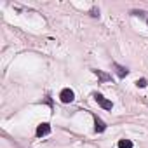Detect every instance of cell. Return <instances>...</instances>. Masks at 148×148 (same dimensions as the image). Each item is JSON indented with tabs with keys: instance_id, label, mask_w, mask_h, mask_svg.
<instances>
[{
	"instance_id": "8992f818",
	"label": "cell",
	"mask_w": 148,
	"mask_h": 148,
	"mask_svg": "<svg viewBox=\"0 0 148 148\" xmlns=\"http://www.w3.org/2000/svg\"><path fill=\"white\" fill-rule=\"evenodd\" d=\"M92 71L98 75L99 82H110V80H112V75H108V73H105V71H101V70H92Z\"/></svg>"
},
{
	"instance_id": "6da1fadb",
	"label": "cell",
	"mask_w": 148,
	"mask_h": 148,
	"mask_svg": "<svg viewBox=\"0 0 148 148\" xmlns=\"http://www.w3.org/2000/svg\"><path fill=\"white\" fill-rule=\"evenodd\" d=\"M92 98H94V101H96L103 110H112V108H113V103H112L110 99H106L101 92H92Z\"/></svg>"
},
{
	"instance_id": "5b68a950",
	"label": "cell",
	"mask_w": 148,
	"mask_h": 148,
	"mask_svg": "<svg viewBox=\"0 0 148 148\" xmlns=\"http://www.w3.org/2000/svg\"><path fill=\"white\" fill-rule=\"evenodd\" d=\"M94 131H96V132H105V131H106V124H105L98 115H94Z\"/></svg>"
},
{
	"instance_id": "ba28073f",
	"label": "cell",
	"mask_w": 148,
	"mask_h": 148,
	"mask_svg": "<svg viewBox=\"0 0 148 148\" xmlns=\"http://www.w3.org/2000/svg\"><path fill=\"white\" fill-rule=\"evenodd\" d=\"M136 86H138V87H146V86H148V80H146V79H138V80H136Z\"/></svg>"
},
{
	"instance_id": "7a4b0ae2",
	"label": "cell",
	"mask_w": 148,
	"mask_h": 148,
	"mask_svg": "<svg viewBox=\"0 0 148 148\" xmlns=\"http://www.w3.org/2000/svg\"><path fill=\"white\" fill-rule=\"evenodd\" d=\"M59 99H61V103L68 105V103H71L73 99H75V92H73L70 87H64V89L59 92Z\"/></svg>"
},
{
	"instance_id": "30bf717a",
	"label": "cell",
	"mask_w": 148,
	"mask_h": 148,
	"mask_svg": "<svg viewBox=\"0 0 148 148\" xmlns=\"http://www.w3.org/2000/svg\"><path fill=\"white\" fill-rule=\"evenodd\" d=\"M146 25H148V19H146Z\"/></svg>"
},
{
	"instance_id": "52a82bcc",
	"label": "cell",
	"mask_w": 148,
	"mask_h": 148,
	"mask_svg": "<svg viewBox=\"0 0 148 148\" xmlns=\"http://www.w3.org/2000/svg\"><path fill=\"white\" fill-rule=\"evenodd\" d=\"M119 148H132V141H129V139H120V141H119Z\"/></svg>"
},
{
	"instance_id": "9c48e42d",
	"label": "cell",
	"mask_w": 148,
	"mask_h": 148,
	"mask_svg": "<svg viewBox=\"0 0 148 148\" xmlns=\"http://www.w3.org/2000/svg\"><path fill=\"white\" fill-rule=\"evenodd\" d=\"M89 14H91V16H92V18H99V9H96V7H92V9H91V12H89Z\"/></svg>"
},
{
	"instance_id": "3957f363",
	"label": "cell",
	"mask_w": 148,
	"mask_h": 148,
	"mask_svg": "<svg viewBox=\"0 0 148 148\" xmlns=\"http://www.w3.org/2000/svg\"><path fill=\"white\" fill-rule=\"evenodd\" d=\"M113 68H115V73H117L119 79H125L129 75V68H125V66H122L119 63H113Z\"/></svg>"
},
{
	"instance_id": "277c9868",
	"label": "cell",
	"mask_w": 148,
	"mask_h": 148,
	"mask_svg": "<svg viewBox=\"0 0 148 148\" xmlns=\"http://www.w3.org/2000/svg\"><path fill=\"white\" fill-rule=\"evenodd\" d=\"M35 134H37V138H42V136H47V134H51V125H49L47 122H44V124H40V125L37 127V131H35Z\"/></svg>"
}]
</instances>
